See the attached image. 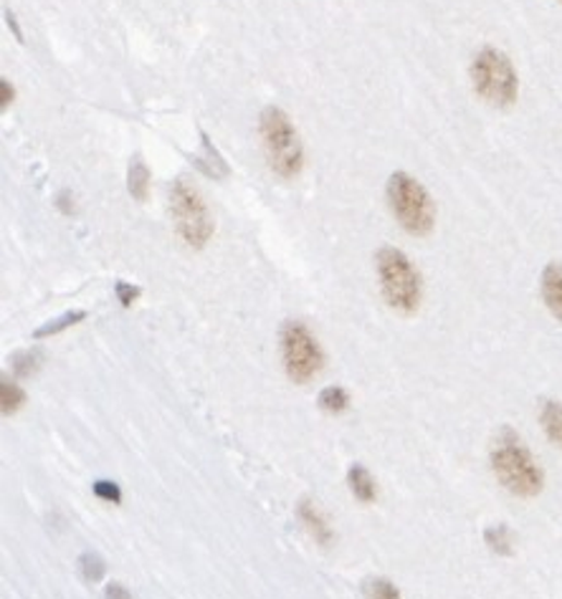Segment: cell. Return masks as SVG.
I'll return each mask as SVG.
<instances>
[{
    "label": "cell",
    "instance_id": "cell-13",
    "mask_svg": "<svg viewBox=\"0 0 562 599\" xmlns=\"http://www.w3.org/2000/svg\"><path fill=\"white\" fill-rule=\"evenodd\" d=\"M0 402H3V415H13L26 402V392L15 382L3 380V384H0Z\"/></svg>",
    "mask_w": 562,
    "mask_h": 599
},
{
    "label": "cell",
    "instance_id": "cell-3",
    "mask_svg": "<svg viewBox=\"0 0 562 599\" xmlns=\"http://www.w3.org/2000/svg\"><path fill=\"white\" fill-rule=\"evenodd\" d=\"M259 132L269 168L284 180L300 175L304 168V149L292 120L279 107H267L261 112Z\"/></svg>",
    "mask_w": 562,
    "mask_h": 599
},
{
    "label": "cell",
    "instance_id": "cell-8",
    "mask_svg": "<svg viewBox=\"0 0 562 599\" xmlns=\"http://www.w3.org/2000/svg\"><path fill=\"white\" fill-rule=\"evenodd\" d=\"M542 298L552 317L562 321V264L552 261L542 271Z\"/></svg>",
    "mask_w": 562,
    "mask_h": 599
},
{
    "label": "cell",
    "instance_id": "cell-21",
    "mask_svg": "<svg viewBox=\"0 0 562 599\" xmlns=\"http://www.w3.org/2000/svg\"><path fill=\"white\" fill-rule=\"evenodd\" d=\"M117 296H120V302L124 306H130L139 296V289L130 286V283H117Z\"/></svg>",
    "mask_w": 562,
    "mask_h": 599
},
{
    "label": "cell",
    "instance_id": "cell-11",
    "mask_svg": "<svg viewBox=\"0 0 562 599\" xmlns=\"http://www.w3.org/2000/svg\"><path fill=\"white\" fill-rule=\"evenodd\" d=\"M347 480H350V488H353V493L357 496V499L370 503L375 499V480L368 470H365L363 466H353L347 473Z\"/></svg>",
    "mask_w": 562,
    "mask_h": 599
},
{
    "label": "cell",
    "instance_id": "cell-2",
    "mask_svg": "<svg viewBox=\"0 0 562 599\" xmlns=\"http://www.w3.org/2000/svg\"><path fill=\"white\" fill-rule=\"evenodd\" d=\"M474 91L497 109H510L520 97V76L512 59L494 46H484L474 53L468 66Z\"/></svg>",
    "mask_w": 562,
    "mask_h": 599
},
{
    "label": "cell",
    "instance_id": "cell-16",
    "mask_svg": "<svg viewBox=\"0 0 562 599\" xmlns=\"http://www.w3.org/2000/svg\"><path fill=\"white\" fill-rule=\"evenodd\" d=\"M487 543L491 549L497 551V554H512V534L506 526H491V529H487Z\"/></svg>",
    "mask_w": 562,
    "mask_h": 599
},
{
    "label": "cell",
    "instance_id": "cell-17",
    "mask_svg": "<svg viewBox=\"0 0 562 599\" xmlns=\"http://www.w3.org/2000/svg\"><path fill=\"white\" fill-rule=\"evenodd\" d=\"M84 317H87V314L84 311H72V314H64V317L57 319V321H49V325L41 327V329H36V339H44V337H49V334H59V332H64L66 327H74L76 321H82Z\"/></svg>",
    "mask_w": 562,
    "mask_h": 599
},
{
    "label": "cell",
    "instance_id": "cell-6",
    "mask_svg": "<svg viewBox=\"0 0 562 599\" xmlns=\"http://www.w3.org/2000/svg\"><path fill=\"white\" fill-rule=\"evenodd\" d=\"M170 210H173L175 228L181 239L191 248H203L213 235V220H210L206 203L193 191L185 180H175L170 185Z\"/></svg>",
    "mask_w": 562,
    "mask_h": 599
},
{
    "label": "cell",
    "instance_id": "cell-1",
    "mask_svg": "<svg viewBox=\"0 0 562 599\" xmlns=\"http://www.w3.org/2000/svg\"><path fill=\"white\" fill-rule=\"evenodd\" d=\"M491 468L499 484L520 499H535L545 486V476L533 453L520 443L512 430H504L491 448Z\"/></svg>",
    "mask_w": 562,
    "mask_h": 599
},
{
    "label": "cell",
    "instance_id": "cell-24",
    "mask_svg": "<svg viewBox=\"0 0 562 599\" xmlns=\"http://www.w3.org/2000/svg\"><path fill=\"white\" fill-rule=\"evenodd\" d=\"M560 3H562V0H560Z\"/></svg>",
    "mask_w": 562,
    "mask_h": 599
},
{
    "label": "cell",
    "instance_id": "cell-19",
    "mask_svg": "<svg viewBox=\"0 0 562 599\" xmlns=\"http://www.w3.org/2000/svg\"><path fill=\"white\" fill-rule=\"evenodd\" d=\"M94 493H97L99 499L109 501V503H120L122 501L120 486L112 484V480H97V484H94Z\"/></svg>",
    "mask_w": 562,
    "mask_h": 599
},
{
    "label": "cell",
    "instance_id": "cell-22",
    "mask_svg": "<svg viewBox=\"0 0 562 599\" xmlns=\"http://www.w3.org/2000/svg\"><path fill=\"white\" fill-rule=\"evenodd\" d=\"M105 597L107 599H132V595L127 592V589H124L122 585H109L105 589Z\"/></svg>",
    "mask_w": 562,
    "mask_h": 599
},
{
    "label": "cell",
    "instance_id": "cell-10",
    "mask_svg": "<svg viewBox=\"0 0 562 599\" xmlns=\"http://www.w3.org/2000/svg\"><path fill=\"white\" fill-rule=\"evenodd\" d=\"M300 516H302V522L307 524L309 534L315 536V539H317L319 543H330L332 531H330V526H327L325 516L317 511L315 503H311V501H302V503H300Z\"/></svg>",
    "mask_w": 562,
    "mask_h": 599
},
{
    "label": "cell",
    "instance_id": "cell-4",
    "mask_svg": "<svg viewBox=\"0 0 562 599\" xmlns=\"http://www.w3.org/2000/svg\"><path fill=\"white\" fill-rule=\"evenodd\" d=\"M390 210L405 233L428 235L436 225V205L431 193L408 172H393L388 180Z\"/></svg>",
    "mask_w": 562,
    "mask_h": 599
},
{
    "label": "cell",
    "instance_id": "cell-12",
    "mask_svg": "<svg viewBox=\"0 0 562 599\" xmlns=\"http://www.w3.org/2000/svg\"><path fill=\"white\" fill-rule=\"evenodd\" d=\"M130 193L135 200H145L147 198V187H150V172H147L145 162L139 160V157H135L130 164Z\"/></svg>",
    "mask_w": 562,
    "mask_h": 599
},
{
    "label": "cell",
    "instance_id": "cell-5",
    "mask_svg": "<svg viewBox=\"0 0 562 599\" xmlns=\"http://www.w3.org/2000/svg\"><path fill=\"white\" fill-rule=\"evenodd\" d=\"M378 276L386 302L401 314H413L420 306L424 286H420V276L408 256L398 248H380L378 250Z\"/></svg>",
    "mask_w": 562,
    "mask_h": 599
},
{
    "label": "cell",
    "instance_id": "cell-23",
    "mask_svg": "<svg viewBox=\"0 0 562 599\" xmlns=\"http://www.w3.org/2000/svg\"><path fill=\"white\" fill-rule=\"evenodd\" d=\"M0 86H3V109H5L13 101V86H11V89H8V78H3V82H0Z\"/></svg>",
    "mask_w": 562,
    "mask_h": 599
},
{
    "label": "cell",
    "instance_id": "cell-9",
    "mask_svg": "<svg viewBox=\"0 0 562 599\" xmlns=\"http://www.w3.org/2000/svg\"><path fill=\"white\" fill-rule=\"evenodd\" d=\"M540 423L542 430L548 432V438L562 451V402L545 400L540 409Z\"/></svg>",
    "mask_w": 562,
    "mask_h": 599
},
{
    "label": "cell",
    "instance_id": "cell-18",
    "mask_svg": "<svg viewBox=\"0 0 562 599\" xmlns=\"http://www.w3.org/2000/svg\"><path fill=\"white\" fill-rule=\"evenodd\" d=\"M365 595L368 599H401L398 587L388 579H368L365 582Z\"/></svg>",
    "mask_w": 562,
    "mask_h": 599
},
{
    "label": "cell",
    "instance_id": "cell-15",
    "mask_svg": "<svg viewBox=\"0 0 562 599\" xmlns=\"http://www.w3.org/2000/svg\"><path fill=\"white\" fill-rule=\"evenodd\" d=\"M80 566H82V577L87 579V582H99L101 577H105V572H107L105 559H101L99 554H94V551H87V554H82Z\"/></svg>",
    "mask_w": 562,
    "mask_h": 599
},
{
    "label": "cell",
    "instance_id": "cell-14",
    "mask_svg": "<svg viewBox=\"0 0 562 599\" xmlns=\"http://www.w3.org/2000/svg\"><path fill=\"white\" fill-rule=\"evenodd\" d=\"M347 405L350 398L342 388H325L319 392V407L327 409V413H342V409H347Z\"/></svg>",
    "mask_w": 562,
    "mask_h": 599
},
{
    "label": "cell",
    "instance_id": "cell-20",
    "mask_svg": "<svg viewBox=\"0 0 562 599\" xmlns=\"http://www.w3.org/2000/svg\"><path fill=\"white\" fill-rule=\"evenodd\" d=\"M38 359H41V354H38V352L21 354V357L13 362L15 375H19V377H28V375H34V369L38 367Z\"/></svg>",
    "mask_w": 562,
    "mask_h": 599
},
{
    "label": "cell",
    "instance_id": "cell-7",
    "mask_svg": "<svg viewBox=\"0 0 562 599\" xmlns=\"http://www.w3.org/2000/svg\"><path fill=\"white\" fill-rule=\"evenodd\" d=\"M281 354H284L286 375L300 384L317 377L325 362L315 334L302 321H286L284 329H281Z\"/></svg>",
    "mask_w": 562,
    "mask_h": 599
}]
</instances>
